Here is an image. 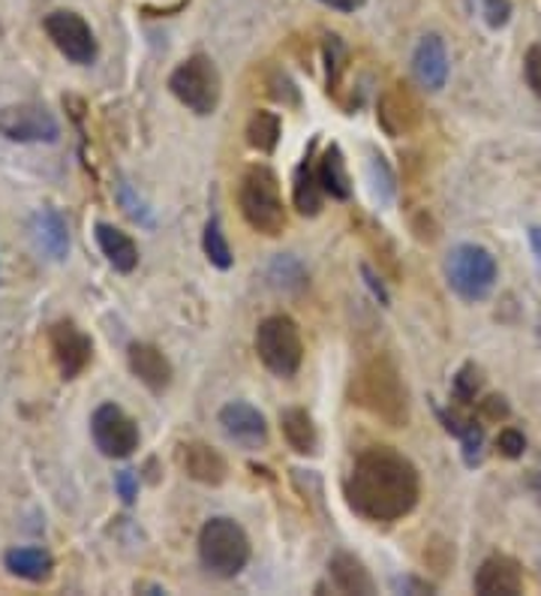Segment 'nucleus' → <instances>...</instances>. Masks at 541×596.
<instances>
[{
  "label": "nucleus",
  "instance_id": "f3484780",
  "mask_svg": "<svg viewBox=\"0 0 541 596\" xmlns=\"http://www.w3.org/2000/svg\"><path fill=\"white\" fill-rule=\"evenodd\" d=\"M129 371L136 373L142 383L148 386L150 392H166L171 383V362L154 343H129L127 350Z\"/></svg>",
  "mask_w": 541,
  "mask_h": 596
},
{
  "label": "nucleus",
  "instance_id": "423d86ee",
  "mask_svg": "<svg viewBox=\"0 0 541 596\" xmlns=\"http://www.w3.org/2000/svg\"><path fill=\"white\" fill-rule=\"evenodd\" d=\"M169 91L175 94L178 103L190 109L193 115H214L220 106V73L208 54H193L184 64L175 66V73L169 75Z\"/></svg>",
  "mask_w": 541,
  "mask_h": 596
},
{
  "label": "nucleus",
  "instance_id": "2f4dec72",
  "mask_svg": "<svg viewBox=\"0 0 541 596\" xmlns=\"http://www.w3.org/2000/svg\"><path fill=\"white\" fill-rule=\"evenodd\" d=\"M497 449L506 459H520L527 452V436L520 434L518 428H502L497 436Z\"/></svg>",
  "mask_w": 541,
  "mask_h": 596
},
{
  "label": "nucleus",
  "instance_id": "4be33fe9",
  "mask_svg": "<svg viewBox=\"0 0 541 596\" xmlns=\"http://www.w3.org/2000/svg\"><path fill=\"white\" fill-rule=\"evenodd\" d=\"M322 184H319L316 163H313V151L301 161V166L295 169V178H292V203L304 217H316L322 212Z\"/></svg>",
  "mask_w": 541,
  "mask_h": 596
},
{
  "label": "nucleus",
  "instance_id": "4468645a",
  "mask_svg": "<svg viewBox=\"0 0 541 596\" xmlns=\"http://www.w3.org/2000/svg\"><path fill=\"white\" fill-rule=\"evenodd\" d=\"M476 594L481 596H518L523 594V569L514 557L493 554L476 573Z\"/></svg>",
  "mask_w": 541,
  "mask_h": 596
},
{
  "label": "nucleus",
  "instance_id": "412c9836",
  "mask_svg": "<svg viewBox=\"0 0 541 596\" xmlns=\"http://www.w3.org/2000/svg\"><path fill=\"white\" fill-rule=\"evenodd\" d=\"M329 575L340 594H361V596L376 594V585H373L367 566L361 564L355 554H346V552L334 554L329 564Z\"/></svg>",
  "mask_w": 541,
  "mask_h": 596
},
{
  "label": "nucleus",
  "instance_id": "0eeeda50",
  "mask_svg": "<svg viewBox=\"0 0 541 596\" xmlns=\"http://www.w3.org/2000/svg\"><path fill=\"white\" fill-rule=\"evenodd\" d=\"M256 352L268 371L277 377H295L304 359V343L292 317H268L256 329Z\"/></svg>",
  "mask_w": 541,
  "mask_h": 596
},
{
  "label": "nucleus",
  "instance_id": "aec40b11",
  "mask_svg": "<svg viewBox=\"0 0 541 596\" xmlns=\"http://www.w3.org/2000/svg\"><path fill=\"white\" fill-rule=\"evenodd\" d=\"M3 566L10 569L15 578H24V582H49L54 573V557L45 548H37V545H24V548H10L3 554Z\"/></svg>",
  "mask_w": 541,
  "mask_h": 596
},
{
  "label": "nucleus",
  "instance_id": "a19ab883",
  "mask_svg": "<svg viewBox=\"0 0 541 596\" xmlns=\"http://www.w3.org/2000/svg\"><path fill=\"white\" fill-rule=\"evenodd\" d=\"M364 280H367V287L373 289V296L379 298L383 305H388V292H385V287L379 284V280H376V275H373V271L367 266H364Z\"/></svg>",
  "mask_w": 541,
  "mask_h": 596
},
{
  "label": "nucleus",
  "instance_id": "a211bd4d",
  "mask_svg": "<svg viewBox=\"0 0 541 596\" xmlns=\"http://www.w3.org/2000/svg\"><path fill=\"white\" fill-rule=\"evenodd\" d=\"M31 233L37 247H40L49 259H54V263L66 259V254H70V226H66L64 217L54 212V208L37 212V217H33L31 224Z\"/></svg>",
  "mask_w": 541,
  "mask_h": 596
},
{
  "label": "nucleus",
  "instance_id": "79ce46f5",
  "mask_svg": "<svg viewBox=\"0 0 541 596\" xmlns=\"http://www.w3.org/2000/svg\"><path fill=\"white\" fill-rule=\"evenodd\" d=\"M325 7H331V10H340V12H352L358 10L364 0H322Z\"/></svg>",
  "mask_w": 541,
  "mask_h": 596
},
{
  "label": "nucleus",
  "instance_id": "9b49d317",
  "mask_svg": "<svg viewBox=\"0 0 541 596\" xmlns=\"http://www.w3.org/2000/svg\"><path fill=\"white\" fill-rule=\"evenodd\" d=\"M49 350H52V359L58 364L61 377L64 380H75L91 364L94 341L73 320H61L49 329Z\"/></svg>",
  "mask_w": 541,
  "mask_h": 596
},
{
  "label": "nucleus",
  "instance_id": "ddd939ff",
  "mask_svg": "<svg viewBox=\"0 0 541 596\" xmlns=\"http://www.w3.org/2000/svg\"><path fill=\"white\" fill-rule=\"evenodd\" d=\"M379 124L388 136H406V133H413L418 127V121H422V106H418V100L406 85H394L392 91H385L379 96Z\"/></svg>",
  "mask_w": 541,
  "mask_h": 596
},
{
  "label": "nucleus",
  "instance_id": "20e7f679",
  "mask_svg": "<svg viewBox=\"0 0 541 596\" xmlns=\"http://www.w3.org/2000/svg\"><path fill=\"white\" fill-rule=\"evenodd\" d=\"M199 561L208 573L235 578L250 564V540L245 527L232 518H211L199 531Z\"/></svg>",
  "mask_w": 541,
  "mask_h": 596
},
{
  "label": "nucleus",
  "instance_id": "f8f14e48",
  "mask_svg": "<svg viewBox=\"0 0 541 596\" xmlns=\"http://www.w3.org/2000/svg\"><path fill=\"white\" fill-rule=\"evenodd\" d=\"M220 428L232 443L245 449H262L268 443L266 415L245 401H232L220 410Z\"/></svg>",
  "mask_w": 541,
  "mask_h": 596
},
{
  "label": "nucleus",
  "instance_id": "7c9ffc66",
  "mask_svg": "<svg viewBox=\"0 0 541 596\" xmlns=\"http://www.w3.org/2000/svg\"><path fill=\"white\" fill-rule=\"evenodd\" d=\"M325 61H329V91L340 85V75H343V66H346V49L340 43L337 37H329L325 43Z\"/></svg>",
  "mask_w": 541,
  "mask_h": 596
},
{
  "label": "nucleus",
  "instance_id": "393cba45",
  "mask_svg": "<svg viewBox=\"0 0 541 596\" xmlns=\"http://www.w3.org/2000/svg\"><path fill=\"white\" fill-rule=\"evenodd\" d=\"M280 142V115L259 109L247 124V145L259 154H274Z\"/></svg>",
  "mask_w": 541,
  "mask_h": 596
},
{
  "label": "nucleus",
  "instance_id": "39448f33",
  "mask_svg": "<svg viewBox=\"0 0 541 596\" xmlns=\"http://www.w3.org/2000/svg\"><path fill=\"white\" fill-rule=\"evenodd\" d=\"M497 259L488 247L457 245L446 256V280L464 301H485L497 287Z\"/></svg>",
  "mask_w": 541,
  "mask_h": 596
},
{
  "label": "nucleus",
  "instance_id": "6ab92c4d",
  "mask_svg": "<svg viewBox=\"0 0 541 596\" xmlns=\"http://www.w3.org/2000/svg\"><path fill=\"white\" fill-rule=\"evenodd\" d=\"M94 235L96 245H100L103 256L108 259V266L115 268V271L129 275V271L138 266V247L127 233H121V229L112 224H96Z\"/></svg>",
  "mask_w": 541,
  "mask_h": 596
},
{
  "label": "nucleus",
  "instance_id": "f257e3e1",
  "mask_svg": "<svg viewBox=\"0 0 541 596\" xmlns=\"http://www.w3.org/2000/svg\"><path fill=\"white\" fill-rule=\"evenodd\" d=\"M343 494L355 515L373 524L406 518L422 497V476L413 461L392 446H367L352 464Z\"/></svg>",
  "mask_w": 541,
  "mask_h": 596
},
{
  "label": "nucleus",
  "instance_id": "1a4fd4ad",
  "mask_svg": "<svg viewBox=\"0 0 541 596\" xmlns=\"http://www.w3.org/2000/svg\"><path fill=\"white\" fill-rule=\"evenodd\" d=\"M49 40L54 43V49L64 54L66 61H73L79 66L94 64L96 58V40L91 24L79 16V12L70 10H54L45 16L43 22Z\"/></svg>",
  "mask_w": 541,
  "mask_h": 596
},
{
  "label": "nucleus",
  "instance_id": "e433bc0d",
  "mask_svg": "<svg viewBox=\"0 0 541 596\" xmlns=\"http://www.w3.org/2000/svg\"><path fill=\"white\" fill-rule=\"evenodd\" d=\"M478 413L490 419V422H499V419H506L509 415V404H506V398H497V394H490L485 401H478Z\"/></svg>",
  "mask_w": 541,
  "mask_h": 596
},
{
  "label": "nucleus",
  "instance_id": "c9c22d12",
  "mask_svg": "<svg viewBox=\"0 0 541 596\" xmlns=\"http://www.w3.org/2000/svg\"><path fill=\"white\" fill-rule=\"evenodd\" d=\"M115 491L117 497L124 503H136L138 497V476L133 473V470H121L115 476Z\"/></svg>",
  "mask_w": 541,
  "mask_h": 596
},
{
  "label": "nucleus",
  "instance_id": "f03ea898",
  "mask_svg": "<svg viewBox=\"0 0 541 596\" xmlns=\"http://www.w3.org/2000/svg\"><path fill=\"white\" fill-rule=\"evenodd\" d=\"M350 394L352 404L364 407L371 415L383 419L385 425L404 428L409 422V392L388 356H373L361 364L352 377Z\"/></svg>",
  "mask_w": 541,
  "mask_h": 596
},
{
  "label": "nucleus",
  "instance_id": "b1692460",
  "mask_svg": "<svg viewBox=\"0 0 541 596\" xmlns=\"http://www.w3.org/2000/svg\"><path fill=\"white\" fill-rule=\"evenodd\" d=\"M280 431L287 436L289 449H295L298 455H313V452H316V425H313L308 410H301V407L283 410V413H280Z\"/></svg>",
  "mask_w": 541,
  "mask_h": 596
},
{
  "label": "nucleus",
  "instance_id": "f704fd0d",
  "mask_svg": "<svg viewBox=\"0 0 541 596\" xmlns=\"http://www.w3.org/2000/svg\"><path fill=\"white\" fill-rule=\"evenodd\" d=\"M523 75H527V85L532 88V94L541 96V43L530 45V52L523 58Z\"/></svg>",
  "mask_w": 541,
  "mask_h": 596
},
{
  "label": "nucleus",
  "instance_id": "7ed1b4c3",
  "mask_svg": "<svg viewBox=\"0 0 541 596\" xmlns=\"http://www.w3.org/2000/svg\"><path fill=\"white\" fill-rule=\"evenodd\" d=\"M238 205L256 233L277 238L287 229V205L280 196V182L268 166H250L238 187Z\"/></svg>",
  "mask_w": 541,
  "mask_h": 596
},
{
  "label": "nucleus",
  "instance_id": "6e6552de",
  "mask_svg": "<svg viewBox=\"0 0 541 596\" xmlns=\"http://www.w3.org/2000/svg\"><path fill=\"white\" fill-rule=\"evenodd\" d=\"M91 436L94 446L106 455V459H129L138 449V425L127 410L117 404H100L91 415Z\"/></svg>",
  "mask_w": 541,
  "mask_h": 596
},
{
  "label": "nucleus",
  "instance_id": "c85d7f7f",
  "mask_svg": "<svg viewBox=\"0 0 541 596\" xmlns=\"http://www.w3.org/2000/svg\"><path fill=\"white\" fill-rule=\"evenodd\" d=\"M457 440L464 446V461H467L469 467L481 464V459H485V428L472 422V419H467V425L460 428Z\"/></svg>",
  "mask_w": 541,
  "mask_h": 596
},
{
  "label": "nucleus",
  "instance_id": "5701e85b",
  "mask_svg": "<svg viewBox=\"0 0 541 596\" xmlns=\"http://www.w3.org/2000/svg\"><path fill=\"white\" fill-rule=\"evenodd\" d=\"M316 172L325 196L337 199V203H346V199H350L352 196L350 169H346V157H343L340 145H329V148H325L322 161L316 163Z\"/></svg>",
  "mask_w": 541,
  "mask_h": 596
},
{
  "label": "nucleus",
  "instance_id": "ea45409f",
  "mask_svg": "<svg viewBox=\"0 0 541 596\" xmlns=\"http://www.w3.org/2000/svg\"><path fill=\"white\" fill-rule=\"evenodd\" d=\"M394 590H400V594H434V587L422 582V578H413V575L394 578Z\"/></svg>",
  "mask_w": 541,
  "mask_h": 596
},
{
  "label": "nucleus",
  "instance_id": "58836bf2",
  "mask_svg": "<svg viewBox=\"0 0 541 596\" xmlns=\"http://www.w3.org/2000/svg\"><path fill=\"white\" fill-rule=\"evenodd\" d=\"M271 94H274L277 100H283V103H292V106L298 103V91H295V85L289 82L287 75H274V82H271Z\"/></svg>",
  "mask_w": 541,
  "mask_h": 596
},
{
  "label": "nucleus",
  "instance_id": "4c0bfd02",
  "mask_svg": "<svg viewBox=\"0 0 541 596\" xmlns=\"http://www.w3.org/2000/svg\"><path fill=\"white\" fill-rule=\"evenodd\" d=\"M121 203H124V208H127V214L133 217V220L150 224V217H148V212H145V205L138 203V199H133V193H129L127 184H121Z\"/></svg>",
  "mask_w": 541,
  "mask_h": 596
},
{
  "label": "nucleus",
  "instance_id": "473e14b6",
  "mask_svg": "<svg viewBox=\"0 0 541 596\" xmlns=\"http://www.w3.org/2000/svg\"><path fill=\"white\" fill-rule=\"evenodd\" d=\"M481 3V16L490 28H506L511 19V0H478Z\"/></svg>",
  "mask_w": 541,
  "mask_h": 596
},
{
  "label": "nucleus",
  "instance_id": "a878e982",
  "mask_svg": "<svg viewBox=\"0 0 541 596\" xmlns=\"http://www.w3.org/2000/svg\"><path fill=\"white\" fill-rule=\"evenodd\" d=\"M202 247H205V256H208V263H211L214 268H220V271H229V268L235 266L232 247H229V242H226L223 226H220V220H217V217H211V220L205 224Z\"/></svg>",
  "mask_w": 541,
  "mask_h": 596
},
{
  "label": "nucleus",
  "instance_id": "2eb2a0df",
  "mask_svg": "<svg viewBox=\"0 0 541 596\" xmlns=\"http://www.w3.org/2000/svg\"><path fill=\"white\" fill-rule=\"evenodd\" d=\"M178 464L190 480L202 482V485H223L226 473H229V464H226L223 455L208 443H199V440L180 443Z\"/></svg>",
  "mask_w": 541,
  "mask_h": 596
},
{
  "label": "nucleus",
  "instance_id": "dca6fc26",
  "mask_svg": "<svg viewBox=\"0 0 541 596\" xmlns=\"http://www.w3.org/2000/svg\"><path fill=\"white\" fill-rule=\"evenodd\" d=\"M413 70H415V79L422 82V88H427V91H443L448 82V49L446 43H443V37H436V33H430V37H425L422 43L415 45V54H413Z\"/></svg>",
  "mask_w": 541,
  "mask_h": 596
},
{
  "label": "nucleus",
  "instance_id": "bb28decb",
  "mask_svg": "<svg viewBox=\"0 0 541 596\" xmlns=\"http://www.w3.org/2000/svg\"><path fill=\"white\" fill-rule=\"evenodd\" d=\"M268 280L274 284L277 289H287V292H292V289H301L308 287V271H304V266L298 263L295 256H277L274 263H271V268H268Z\"/></svg>",
  "mask_w": 541,
  "mask_h": 596
},
{
  "label": "nucleus",
  "instance_id": "37998d69",
  "mask_svg": "<svg viewBox=\"0 0 541 596\" xmlns=\"http://www.w3.org/2000/svg\"><path fill=\"white\" fill-rule=\"evenodd\" d=\"M530 245L532 250H535V256L541 259V226H532L530 229Z\"/></svg>",
  "mask_w": 541,
  "mask_h": 596
},
{
  "label": "nucleus",
  "instance_id": "c756f323",
  "mask_svg": "<svg viewBox=\"0 0 541 596\" xmlns=\"http://www.w3.org/2000/svg\"><path fill=\"white\" fill-rule=\"evenodd\" d=\"M481 392V373L476 364H464L455 377V398L460 404H472Z\"/></svg>",
  "mask_w": 541,
  "mask_h": 596
},
{
  "label": "nucleus",
  "instance_id": "9d476101",
  "mask_svg": "<svg viewBox=\"0 0 541 596\" xmlns=\"http://www.w3.org/2000/svg\"><path fill=\"white\" fill-rule=\"evenodd\" d=\"M0 136L22 142V145H40V142L52 145L61 136V127L45 106L19 103V106L0 109Z\"/></svg>",
  "mask_w": 541,
  "mask_h": 596
},
{
  "label": "nucleus",
  "instance_id": "72a5a7b5",
  "mask_svg": "<svg viewBox=\"0 0 541 596\" xmlns=\"http://www.w3.org/2000/svg\"><path fill=\"white\" fill-rule=\"evenodd\" d=\"M425 561L434 566L436 573H448V566L455 561V548L443 540H430V545L425 548Z\"/></svg>",
  "mask_w": 541,
  "mask_h": 596
},
{
  "label": "nucleus",
  "instance_id": "cd10ccee",
  "mask_svg": "<svg viewBox=\"0 0 541 596\" xmlns=\"http://www.w3.org/2000/svg\"><path fill=\"white\" fill-rule=\"evenodd\" d=\"M367 178H371L373 196L379 199L383 205H388L394 199V193H397V182H394V172L388 166L383 154H371V163H367Z\"/></svg>",
  "mask_w": 541,
  "mask_h": 596
}]
</instances>
